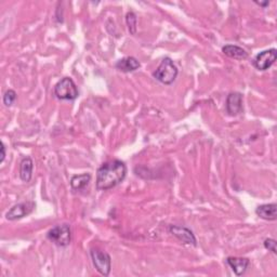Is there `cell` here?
<instances>
[{
  "mask_svg": "<svg viewBox=\"0 0 277 277\" xmlns=\"http://www.w3.org/2000/svg\"><path fill=\"white\" fill-rule=\"evenodd\" d=\"M127 175V166L121 160H111L103 164L96 172V189L107 191L124 181Z\"/></svg>",
  "mask_w": 277,
  "mask_h": 277,
  "instance_id": "cell-1",
  "label": "cell"
},
{
  "mask_svg": "<svg viewBox=\"0 0 277 277\" xmlns=\"http://www.w3.org/2000/svg\"><path fill=\"white\" fill-rule=\"evenodd\" d=\"M178 74L179 70L176 66V64L173 63L170 57H165L162 63L159 64V66L156 68L155 72L153 73V77L159 82L164 83V85L169 86L171 83L175 82Z\"/></svg>",
  "mask_w": 277,
  "mask_h": 277,
  "instance_id": "cell-2",
  "label": "cell"
},
{
  "mask_svg": "<svg viewBox=\"0 0 277 277\" xmlns=\"http://www.w3.org/2000/svg\"><path fill=\"white\" fill-rule=\"evenodd\" d=\"M54 94L59 100L73 101L78 98L79 92L74 80L69 77H64L54 86Z\"/></svg>",
  "mask_w": 277,
  "mask_h": 277,
  "instance_id": "cell-3",
  "label": "cell"
},
{
  "mask_svg": "<svg viewBox=\"0 0 277 277\" xmlns=\"http://www.w3.org/2000/svg\"><path fill=\"white\" fill-rule=\"evenodd\" d=\"M47 237L56 246L66 247L72 241V231H70V227L68 224L55 225L54 228L48 232Z\"/></svg>",
  "mask_w": 277,
  "mask_h": 277,
  "instance_id": "cell-4",
  "label": "cell"
},
{
  "mask_svg": "<svg viewBox=\"0 0 277 277\" xmlns=\"http://www.w3.org/2000/svg\"><path fill=\"white\" fill-rule=\"evenodd\" d=\"M90 255H91L92 263L95 270L98 271L101 275L108 276V274L111 273V269H112L111 256L98 248L91 249Z\"/></svg>",
  "mask_w": 277,
  "mask_h": 277,
  "instance_id": "cell-5",
  "label": "cell"
},
{
  "mask_svg": "<svg viewBox=\"0 0 277 277\" xmlns=\"http://www.w3.org/2000/svg\"><path fill=\"white\" fill-rule=\"evenodd\" d=\"M277 57L276 49L272 48L266 51H262L259 54H257L254 60V65L259 70H267L273 65Z\"/></svg>",
  "mask_w": 277,
  "mask_h": 277,
  "instance_id": "cell-6",
  "label": "cell"
},
{
  "mask_svg": "<svg viewBox=\"0 0 277 277\" xmlns=\"http://www.w3.org/2000/svg\"><path fill=\"white\" fill-rule=\"evenodd\" d=\"M35 207L36 205L33 202H25V203L17 204L13 206V207L7 212V216L5 217H7V219L10 221L18 220V219H22L31 214Z\"/></svg>",
  "mask_w": 277,
  "mask_h": 277,
  "instance_id": "cell-7",
  "label": "cell"
},
{
  "mask_svg": "<svg viewBox=\"0 0 277 277\" xmlns=\"http://www.w3.org/2000/svg\"><path fill=\"white\" fill-rule=\"evenodd\" d=\"M170 233L176 236L180 242H182L183 244L188 245H193V246H196L197 241L195 235L193 234V232L186 228L182 227H177V225H171L169 228Z\"/></svg>",
  "mask_w": 277,
  "mask_h": 277,
  "instance_id": "cell-8",
  "label": "cell"
},
{
  "mask_svg": "<svg viewBox=\"0 0 277 277\" xmlns=\"http://www.w3.org/2000/svg\"><path fill=\"white\" fill-rule=\"evenodd\" d=\"M244 111L243 94L240 92H231L227 99V112L231 116H237Z\"/></svg>",
  "mask_w": 277,
  "mask_h": 277,
  "instance_id": "cell-9",
  "label": "cell"
},
{
  "mask_svg": "<svg viewBox=\"0 0 277 277\" xmlns=\"http://www.w3.org/2000/svg\"><path fill=\"white\" fill-rule=\"evenodd\" d=\"M227 262L237 276H242L246 273L247 269L250 266V261L249 259H247V258L229 257L227 259Z\"/></svg>",
  "mask_w": 277,
  "mask_h": 277,
  "instance_id": "cell-10",
  "label": "cell"
},
{
  "mask_svg": "<svg viewBox=\"0 0 277 277\" xmlns=\"http://www.w3.org/2000/svg\"><path fill=\"white\" fill-rule=\"evenodd\" d=\"M140 66H141L140 62L133 56H126L124 59H120L115 65L116 68L124 73L134 72V70L139 69Z\"/></svg>",
  "mask_w": 277,
  "mask_h": 277,
  "instance_id": "cell-11",
  "label": "cell"
},
{
  "mask_svg": "<svg viewBox=\"0 0 277 277\" xmlns=\"http://www.w3.org/2000/svg\"><path fill=\"white\" fill-rule=\"evenodd\" d=\"M256 214L268 221H275L277 219V205L264 204L256 209Z\"/></svg>",
  "mask_w": 277,
  "mask_h": 277,
  "instance_id": "cell-12",
  "label": "cell"
},
{
  "mask_svg": "<svg viewBox=\"0 0 277 277\" xmlns=\"http://www.w3.org/2000/svg\"><path fill=\"white\" fill-rule=\"evenodd\" d=\"M34 162L30 157H25L20 164V178L23 182L28 183L33 177Z\"/></svg>",
  "mask_w": 277,
  "mask_h": 277,
  "instance_id": "cell-13",
  "label": "cell"
},
{
  "mask_svg": "<svg viewBox=\"0 0 277 277\" xmlns=\"http://www.w3.org/2000/svg\"><path fill=\"white\" fill-rule=\"evenodd\" d=\"M222 52L232 59L245 60L248 57V52L245 49L235 46V44H227L222 48Z\"/></svg>",
  "mask_w": 277,
  "mask_h": 277,
  "instance_id": "cell-14",
  "label": "cell"
},
{
  "mask_svg": "<svg viewBox=\"0 0 277 277\" xmlns=\"http://www.w3.org/2000/svg\"><path fill=\"white\" fill-rule=\"evenodd\" d=\"M91 180V175L90 173H83V175L74 176L70 179V186L74 191H81L86 188Z\"/></svg>",
  "mask_w": 277,
  "mask_h": 277,
  "instance_id": "cell-15",
  "label": "cell"
},
{
  "mask_svg": "<svg viewBox=\"0 0 277 277\" xmlns=\"http://www.w3.org/2000/svg\"><path fill=\"white\" fill-rule=\"evenodd\" d=\"M126 23L130 34L135 35V33H137V15H135L134 12H128L126 15Z\"/></svg>",
  "mask_w": 277,
  "mask_h": 277,
  "instance_id": "cell-16",
  "label": "cell"
},
{
  "mask_svg": "<svg viewBox=\"0 0 277 277\" xmlns=\"http://www.w3.org/2000/svg\"><path fill=\"white\" fill-rule=\"evenodd\" d=\"M15 100H16V92L14 90L9 89L8 91H5V93L3 94V104L5 106H11Z\"/></svg>",
  "mask_w": 277,
  "mask_h": 277,
  "instance_id": "cell-17",
  "label": "cell"
},
{
  "mask_svg": "<svg viewBox=\"0 0 277 277\" xmlns=\"http://www.w3.org/2000/svg\"><path fill=\"white\" fill-rule=\"evenodd\" d=\"M264 247H266V249L272 251L273 254H277L276 241L273 240V238H267V240L264 241Z\"/></svg>",
  "mask_w": 277,
  "mask_h": 277,
  "instance_id": "cell-18",
  "label": "cell"
},
{
  "mask_svg": "<svg viewBox=\"0 0 277 277\" xmlns=\"http://www.w3.org/2000/svg\"><path fill=\"white\" fill-rule=\"evenodd\" d=\"M0 146H1V157H0V163H3V160L5 158V146L3 142H0Z\"/></svg>",
  "mask_w": 277,
  "mask_h": 277,
  "instance_id": "cell-19",
  "label": "cell"
},
{
  "mask_svg": "<svg viewBox=\"0 0 277 277\" xmlns=\"http://www.w3.org/2000/svg\"><path fill=\"white\" fill-rule=\"evenodd\" d=\"M256 3H257V4H259L260 7H263V8L269 7V4H270L269 1H267V2H257V1H256Z\"/></svg>",
  "mask_w": 277,
  "mask_h": 277,
  "instance_id": "cell-20",
  "label": "cell"
}]
</instances>
